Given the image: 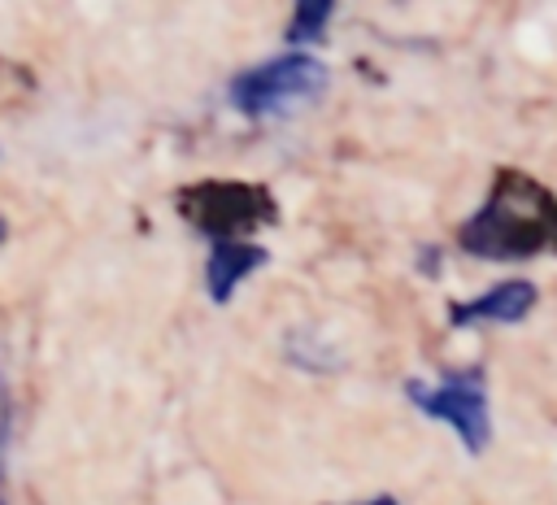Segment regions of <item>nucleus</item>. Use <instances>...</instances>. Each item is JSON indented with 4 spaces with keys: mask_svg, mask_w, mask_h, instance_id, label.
<instances>
[{
    "mask_svg": "<svg viewBox=\"0 0 557 505\" xmlns=\"http://www.w3.org/2000/svg\"><path fill=\"white\" fill-rule=\"evenodd\" d=\"M4 235H9V226H4V218H0V244H4Z\"/></svg>",
    "mask_w": 557,
    "mask_h": 505,
    "instance_id": "obj_9",
    "label": "nucleus"
},
{
    "mask_svg": "<svg viewBox=\"0 0 557 505\" xmlns=\"http://www.w3.org/2000/svg\"><path fill=\"white\" fill-rule=\"evenodd\" d=\"M331 13H335L331 0H305V4H296L292 22H287V44H292V48H313V44H322Z\"/></svg>",
    "mask_w": 557,
    "mask_h": 505,
    "instance_id": "obj_7",
    "label": "nucleus"
},
{
    "mask_svg": "<svg viewBox=\"0 0 557 505\" xmlns=\"http://www.w3.org/2000/svg\"><path fill=\"white\" fill-rule=\"evenodd\" d=\"M535 309V283L527 279H505L496 287H487L474 300H461L448 309L453 327H470V322H522Z\"/></svg>",
    "mask_w": 557,
    "mask_h": 505,
    "instance_id": "obj_5",
    "label": "nucleus"
},
{
    "mask_svg": "<svg viewBox=\"0 0 557 505\" xmlns=\"http://www.w3.org/2000/svg\"><path fill=\"white\" fill-rule=\"evenodd\" d=\"M366 505H396L392 496H374V501H366Z\"/></svg>",
    "mask_w": 557,
    "mask_h": 505,
    "instance_id": "obj_8",
    "label": "nucleus"
},
{
    "mask_svg": "<svg viewBox=\"0 0 557 505\" xmlns=\"http://www.w3.org/2000/svg\"><path fill=\"white\" fill-rule=\"evenodd\" d=\"M457 244L487 261L531 257L557 244V200L522 174H500L492 196L461 222Z\"/></svg>",
    "mask_w": 557,
    "mask_h": 505,
    "instance_id": "obj_1",
    "label": "nucleus"
},
{
    "mask_svg": "<svg viewBox=\"0 0 557 505\" xmlns=\"http://www.w3.org/2000/svg\"><path fill=\"white\" fill-rule=\"evenodd\" d=\"M265 248L261 244H244V239H218L213 244V253H209V261H205V287H209V296L218 300V305H226L231 300V292L252 274V270H261L265 266Z\"/></svg>",
    "mask_w": 557,
    "mask_h": 505,
    "instance_id": "obj_6",
    "label": "nucleus"
},
{
    "mask_svg": "<svg viewBox=\"0 0 557 505\" xmlns=\"http://www.w3.org/2000/svg\"><path fill=\"white\" fill-rule=\"evenodd\" d=\"M326 65L313 52H283L231 83V104L244 118H283L326 91Z\"/></svg>",
    "mask_w": 557,
    "mask_h": 505,
    "instance_id": "obj_2",
    "label": "nucleus"
},
{
    "mask_svg": "<svg viewBox=\"0 0 557 505\" xmlns=\"http://www.w3.org/2000/svg\"><path fill=\"white\" fill-rule=\"evenodd\" d=\"M178 209L196 231L218 239H235V231H252L274 218V200L257 183H191L178 196Z\"/></svg>",
    "mask_w": 557,
    "mask_h": 505,
    "instance_id": "obj_3",
    "label": "nucleus"
},
{
    "mask_svg": "<svg viewBox=\"0 0 557 505\" xmlns=\"http://www.w3.org/2000/svg\"><path fill=\"white\" fill-rule=\"evenodd\" d=\"M0 505H4V501H0Z\"/></svg>",
    "mask_w": 557,
    "mask_h": 505,
    "instance_id": "obj_10",
    "label": "nucleus"
},
{
    "mask_svg": "<svg viewBox=\"0 0 557 505\" xmlns=\"http://www.w3.org/2000/svg\"><path fill=\"white\" fill-rule=\"evenodd\" d=\"M405 392H409V401L422 414L448 422L470 453H483L487 448V440H492V414H487V392L479 383V370L453 374L444 383H418V379H409Z\"/></svg>",
    "mask_w": 557,
    "mask_h": 505,
    "instance_id": "obj_4",
    "label": "nucleus"
}]
</instances>
